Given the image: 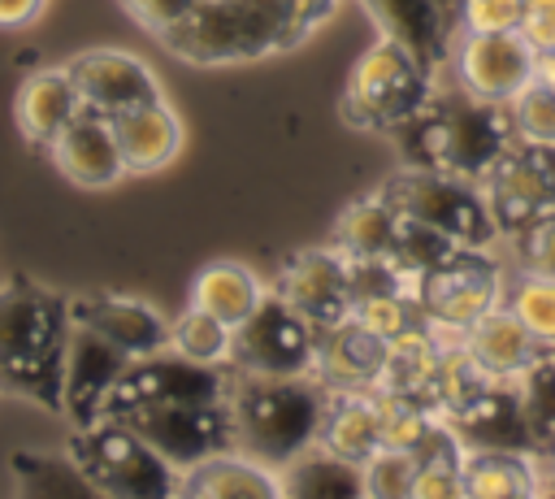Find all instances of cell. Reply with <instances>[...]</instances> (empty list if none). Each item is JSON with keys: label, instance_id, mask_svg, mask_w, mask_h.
Segmentation results:
<instances>
[{"label": "cell", "instance_id": "6da1fadb", "mask_svg": "<svg viewBox=\"0 0 555 499\" xmlns=\"http://www.w3.org/2000/svg\"><path fill=\"white\" fill-rule=\"evenodd\" d=\"M338 0H199L160 43L191 65H238L304 43Z\"/></svg>", "mask_w": 555, "mask_h": 499}, {"label": "cell", "instance_id": "7a4b0ae2", "mask_svg": "<svg viewBox=\"0 0 555 499\" xmlns=\"http://www.w3.org/2000/svg\"><path fill=\"white\" fill-rule=\"evenodd\" d=\"M408 165L442 169L468 182H486L516 130L507 104H490L464 87H434L429 104L395 130Z\"/></svg>", "mask_w": 555, "mask_h": 499}, {"label": "cell", "instance_id": "3957f363", "mask_svg": "<svg viewBox=\"0 0 555 499\" xmlns=\"http://www.w3.org/2000/svg\"><path fill=\"white\" fill-rule=\"evenodd\" d=\"M69 299L13 278L0 286V386L61 412L65 343H69Z\"/></svg>", "mask_w": 555, "mask_h": 499}, {"label": "cell", "instance_id": "277c9868", "mask_svg": "<svg viewBox=\"0 0 555 499\" xmlns=\"http://www.w3.org/2000/svg\"><path fill=\"white\" fill-rule=\"evenodd\" d=\"M325 408V386L312 373L295 378H264L230 369V417L238 447L273 469L295 460L304 447L317 443Z\"/></svg>", "mask_w": 555, "mask_h": 499}, {"label": "cell", "instance_id": "5b68a950", "mask_svg": "<svg viewBox=\"0 0 555 499\" xmlns=\"http://www.w3.org/2000/svg\"><path fill=\"white\" fill-rule=\"evenodd\" d=\"M65 456L87 477L95 495L113 499H169L182 486V469L169 464L147 438H139L126 421L74 425Z\"/></svg>", "mask_w": 555, "mask_h": 499}, {"label": "cell", "instance_id": "8992f818", "mask_svg": "<svg viewBox=\"0 0 555 499\" xmlns=\"http://www.w3.org/2000/svg\"><path fill=\"white\" fill-rule=\"evenodd\" d=\"M438 87V74L408 52L399 39L377 35L351 65L347 91H343V117L360 130H399L408 117H416Z\"/></svg>", "mask_w": 555, "mask_h": 499}, {"label": "cell", "instance_id": "52a82bcc", "mask_svg": "<svg viewBox=\"0 0 555 499\" xmlns=\"http://www.w3.org/2000/svg\"><path fill=\"white\" fill-rule=\"evenodd\" d=\"M377 191H382L403 217H412V221L438 230V234L451 239L455 247L490 252V247L503 239L481 182H468V178H455V174H442V169L408 165V169H399V174H395L386 187H377Z\"/></svg>", "mask_w": 555, "mask_h": 499}, {"label": "cell", "instance_id": "ba28073f", "mask_svg": "<svg viewBox=\"0 0 555 499\" xmlns=\"http://www.w3.org/2000/svg\"><path fill=\"white\" fill-rule=\"evenodd\" d=\"M412 299L425 325L442 334H464L477 317L503 304V273L490 260V252L455 247L447 260L412 278Z\"/></svg>", "mask_w": 555, "mask_h": 499}, {"label": "cell", "instance_id": "9c48e42d", "mask_svg": "<svg viewBox=\"0 0 555 499\" xmlns=\"http://www.w3.org/2000/svg\"><path fill=\"white\" fill-rule=\"evenodd\" d=\"M212 399H230V364H199L178 351H156L121 369V378L104 399L100 421L104 417L121 421L126 412L152 404H212Z\"/></svg>", "mask_w": 555, "mask_h": 499}, {"label": "cell", "instance_id": "30bf717a", "mask_svg": "<svg viewBox=\"0 0 555 499\" xmlns=\"http://www.w3.org/2000/svg\"><path fill=\"white\" fill-rule=\"evenodd\" d=\"M317 356V325L295 312L278 291H264L256 312L234 325L230 369L238 373H264V378H295L312 373Z\"/></svg>", "mask_w": 555, "mask_h": 499}, {"label": "cell", "instance_id": "8fae6325", "mask_svg": "<svg viewBox=\"0 0 555 499\" xmlns=\"http://www.w3.org/2000/svg\"><path fill=\"white\" fill-rule=\"evenodd\" d=\"M486 200L503 239H520L546 213H555V143L512 139L499 165L486 174Z\"/></svg>", "mask_w": 555, "mask_h": 499}, {"label": "cell", "instance_id": "7c38bea8", "mask_svg": "<svg viewBox=\"0 0 555 499\" xmlns=\"http://www.w3.org/2000/svg\"><path fill=\"white\" fill-rule=\"evenodd\" d=\"M121 421L139 438H147L178 469H191L204 456H217V451L238 447L230 399H212V404H152V408L126 412Z\"/></svg>", "mask_w": 555, "mask_h": 499}, {"label": "cell", "instance_id": "4fadbf2b", "mask_svg": "<svg viewBox=\"0 0 555 499\" xmlns=\"http://www.w3.org/2000/svg\"><path fill=\"white\" fill-rule=\"evenodd\" d=\"M455 78L490 104H512L538 78V48L520 30H464L455 48Z\"/></svg>", "mask_w": 555, "mask_h": 499}, {"label": "cell", "instance_id": "5bb4252c", "mask_svg": "<svg viewBox=\"0 0 555 499\" xmlns=\"http://www.w3.org/2000/svg\"><path fill=\"white\" fill-rule=\"evenodd\" d=\"M269 291H278L295 312H304L317 334L351 317V265L334 243L295 252Z\"/></svg>", "mask_w": 555, "mask_h": 499}, {"label": "cell", "instance_id": "9a60e30c", "mask_svg": "<svg viewBox=\"0 0 555 499\" xmlns=\"http://www.w3.org/2000/svg\"><path fill=\"white\" fill-rule=\"evenodd\" d=\"M130 364V356L121 347H113L104 334L87 330V325H69V343H65V378H61V412L74 425H95L104 412V399L113 391V382L121 378V369Z\"/></svg>", "mask_w": 555, "mask_h": 499}, {"label": "cell", "instance_id": "2e32d148", "mask_svg": "<svg viewBox=\"0 0 555 499\" xmlns=\"http://www.w3.org/2000/svg\"><path fill=\"white\" fill-rule=\"evenodd\" d=\"M69 78L78 87V100L82 108H95L104 117L130 108V104H143V100H156L160 95V82L156 74L130 56V52H117V48H91L82 56H74L69 65Z\"/></svg>", "mask_w": 555, "mask_h": 499}, {"label": "cell", "instance_id": "e0dca14e", "mask_svg": "<svg viewBox=\"0 0 555 499\" xmlns=\"http://www.w3.org/2000/svg\"><path fill=\"white\" fill-rule=\"evenodd\" d=\"M390 343L360 325L356 317H343L338 325L317 334V356H312V378L325 391H377L382 369H386Z\"/></svg>", "mask_w": 555, "mask_h": 499}, {"label": "cell", "instance_id": "ac0fdd59", "mask_svg": "<svg viewBox=\"0 0 555 499\" xmlns=\"http://www.w3.org/2000/svg\"><path fill=\"white\" fill-rule=\"evenodd\" d=\"M69 321L104 334L130 360L169 351V321L152 304L130 299V295H74L69 299Z\"/></svg>", "mask_w": 555, "mask_h": 499}, {"label": "cell", "instance_id": "d6986e66", "mask_svg": "<svg viewBox=\"0 0 555 499\" xmlns=\"http://www.w3.org/2000/svg\"><path fill=\"white\" fill-rule=\"evenodd\" d=\"M52 165L74 182V187H113L126 174L113 117L95 108H78V117L48 143Z\"/></svg>", "mask_w": 555, "mask_h": 499}, {"label": "cell", "instance_id": "ffe728a7", "mask_svg": "<svg viewBox=\"0 0 555 499\" xmlns=\"http://www.w3.org/2000/svg\"><path fill=\"white\" fill-rule=\"evenodd\" d=\"M447 421L455 425L464 447H503V451H533L538 456L512 382H486L468 404L447 412Z\"/></svg>", "mask_w": 555, "mask_h": 499}, {"label": "cell", "instance_id": "44dd1931", "mask_svg": "<svg viewBox=\"0 0 555 499\" xmlns=\"http://www.w3.org/2000/svg\"><path fill=\"white\" fill-rule=\"evenodd\" d=\"M460 343H464L468 360H473L490 382H516L520 369L546 347V343H538V338L525 330V321H520L507 304H494L486 317H477V321L460 334Z\"/></svg>", "mask_w": 555, "mask_h": 499}, {"label": "cell", "instance_id": "7402d4cb", "mask_svg": "<svg viewBox=\"0 0 555 499\" xmlns=\"http://www.w3.org/2000/svg\"><path fill=\"white\" fill-rule=\"evenodd\" d=\"M178 495L191 499H278L282 495V473L256 456H247L243 447L204 456L199 464L182 469V486Z\"/></svg>", "mask_w": 555, "mask_h": 499}, {"label": "cell", "instance_id": "603a6c76", "mask_svg": "<svg viewBox=\"0 0 555 499\" xmlns=\"http://www.w3.org/2000/svg\"><path fill=\"white\" fill-rule=\"evenodd\" d=\"M113 135H117L126 174H156L182 148V121L160 95L113 113Z\"/></svg>", "mask_w": 555, "mask_h": 499}, {"label": "cell", "instance_id": "cb8c5ba5", "mask_svg": "<svg viewBox=\"0 0 555 499\" xmlns=\"http://www.w3.org/2000/svg\"><path fill=\"white\" fill-rule=\"evenodd\" d=\"M382 35L416 52L434 74L451 61V13L438 0H364Z\"/></svg>", "mask_w": 555, "mask_h": 499}, {"label": "cell", "instance_id": "d4e9b609", "mask_svg": "<svg viewBox=\"0 0 555 499\" xmlns=\"http://www.w3.org/2000/svg\"><path fill=\"white\" fill-rule=\"evenodd\" d=\"M82 100H78V87L69 78V69H39L30 74L22 87H17V130L35 143V148H48L74 117H78Z\"/></svg>", "mask_w": 555, "mask_h": 499}, {"label": "cell", "instance_id": "484cf974", "mask_svg": "<svg viewBox=\"0 0 555 499\" xmlns=\"http://www.w3.org/2000/svg\"><path fill=\"white\" fill-rule=\"evenodd\" d=\"M317 443L356 460V464H364L382 447V421H377L373 391H325Z\"/></svg>", "mask_w": 555, "mask_h": 499}, {"label": "cell", "instance_id": "4316f807", "mask_svg": "<svg viewBox=\"0 0 555 499\" xmlns=\"http://www.w3.org/2000/svg\"><path fill=\"white\" fill-rule=\"evenodd\" d=\"M399 234H403V213L382 191H373L343 208L334 226V247L351 260H390L399 247Z\"/></svg>", "mask_w": 555, "mask_h": 499}, {"label": "cell", "instance_id": "83f0119b", "mask_svg": "<svg viewBox=\"0 0 555 499\" xmlns=\"http://www.w3.org/2000/svg\"><path fill=\"white\" fill-rule=\"evenodd\" d=\"M278 473H282V495L291 499H360L364 495V469L321 443L304 447Z\"/></svg>", "mask_w": 555, "mask_h": 499}, {"label": "cell", "instance_id": "f1b7e54d", "mask_svg": "<svg viewBox=\"0 0 555 499\" xmlns=\"http://www.w3.org/2000/svg\"><path fill=\"white\" fill-rule=\"evenodd\" d=\"M464 495L468 499H520L538 495V456L503 447H468L464 456Z\"/></svg>", "mask_w": 555, "mask_h": 499}, {"label": "cell", "instance_id": "f546056e", "mask_svg": "<svg viewBox=\"0 0 555 499\" xmlns=\"http://www.w3.org/2000/svg\"><path fill=\"white\" fill-rule=\"evenodd\" d=\"M264 291L269 286L247 265H238V260H212V265H204L195 273L191 304L204 308V312H212V317H221L225 325H243L256 312V304L264 299Z\"/></svg>", "mask_w": 555, "mask_h": 499}, {"label": "cell", "instance_id": "4dcf8cb0", "mask_svg": "<svg viewBox=\"0 0 555 499\" xmlns=\"http://www.w3.org/2000/svg\"><path fill=\"white\" fill-rule=\"evenodd\" d=\"M230 347H234V325H225L221 317L186 304V312L178 321H169V351L199 360V364H230Z\"/></svg>", "mask_w": 555, "mask_h": 499}, {"label": "cell", "instance_id": "1f68e13d", "mask_svg": "<svg viewBox=\"0 0 555 499\" xmlns=\"http://www.w3.org/2000/svg\"><path fill=\"white\" fill-rule=\"evenodd\" d=\"M503 304L525 321V330L538 343L555 347V278L525 269L503 286Z\"/></svg>", "mask_w": 555, "mask_h": 499}, {"label": "cell", "instance_id": "d6a6232c", "mask_svg": "<svg viewBox=\"0 0 555 499\" xmlns=\"http://www.w3.org/2000/svg\"><path fill=\"white\" fill-rule=\"evenodd\" d=\"M373 399H377V421H382V447H403V451H412L421 438H425V430L434 425V417L438 412H429L416 395H403V391H373Z\"/></svg>", "mask_w": 555, "mask_h": 499}, {"label": "cell", "instance_id": "836d02e7", "mask_svg": "<svg viewBox=\"0 0 555 499\" xmlns=\"http://www.w3.org/2000/svg\"><path fill=\"white\" fill-rule=\"evenodd\" d=\"M13 477L26 495H87V477L74 469V460H52L39 451H13Z\"/></svg>", "mask_w": 555, "mask_h": 499}, {"label": "cell", "instance_id": "e575fe53", "mask_svg": "<svg viewBox=\"0 0 555 499\" xmlns=\"http://www.w3.org/2000/svg\"><path fill=\"white\" fill-rule=\"evenodd\" d=\"M351 317L360 325H369L373 334H382L386 343L408 334L412 325H421V308L412 299V291H386V295H360L351 299Z\"/></svg>", "mask_w": 555, "mask_h": 499}, {"label": "cell", "instance_id": "d590c367", "mask_svg": "<svg viewBox=\"0 0 555 499\" xmlns=\"http://www.w3.org/2000/svg\"><path fill=\"white\" fill-rule=\"evenodd\" d=\"M364 495L373 499H412V477H416V456L403 447H377L364 464Z\"/></svg>", "mask_w": 555, "mask_h": 499}, {"label": "cell", "instance_id": "8d00e7d4", "mask_svg": "<svg viewBox=\"0 0 555 499\" xmlns=\"http://www.w3.org/2000/svg\"><path fill=\"white\" fill-rule=\"evenodd\" d=\"M512 130L516 139H538V143H555V87L533 78L512 104H507Z\"/></svg>", "mask_w": 555, "mask_h": 499}, {"label": "cell", "instance_id": "74e56055", "mask_svg": "<svg viewBox=\"0 0 555 499\" xmlns=\"http://www.w3.org/2000/svg\"><path fill=\"white\" fill-rule=\"evenodd\" d=\"M525 0H464L460 4V26L464 30H520Z\"/></svg>", "mask_w": 555, "mask_h": 499}, {"label": "cell", "instance_id": "f35d334b", "mask_svg": "<svg viewBox=\"0 0 555 499\" xmlns=\"http://www.w3.org/2000/svg\"><path fill=\"white\" fill-rule=\"evenodd\" d=\"M126 4V13L143 26V30H152L156 39L169 30V26H178L199 0H121Z\"/></svg>", "mask_w": 555, "mask_h": 499}, {"label": "cell", "instance_id": "ab89813d", "mask_svg": "<svg viewBox=\"0 0 555 499\" xmlns=\"http://www.w3.org/2000/svg\"><path fill=\"white\" fill-rule=\"evenodd\" d=\"M516 243L525 247V269L555 278V213H546L538 226H529Z\"/></svg>", "mask_w": 555, "mask_h": 499}, {"label": "cell", "instance_id": "60d3db41", "mask_svg": "<svg viewBox=\"0 0 555 499\" xmlns=\"http://www.w3.org/2000/svg\"><path fill=\"white\" fill-rule=\"evenodd\" d=\"M460 495H464V469L416 464V477H412V499H460Z\"/></svg>", "mask_w": 555, "mask_h": 499}, {"label": "cell", "instance_id": "b9f144b4", "mask_svg": "<svg viewBox=\"0 0 555 499\" xmlns=\"http://www.w3.org/2000/svg\"><path fill=\"white\" fill-rule=\"evenodd\" d=\"M520 35H525L538 52H551V48H555V0H525Z\"/></svg>", "mask_w": 555, "mask_h": 499}, {"label": "cell", "instance_id": "7bdbcfd3", "mask_svg": "<svg viewBox=\"0 0 555 499\" xmlns=\"http://www.w3.org/2000/svg\"><path fill=\"white\" fill-rule=\"evenodd\" d=\"M43 13V0H0V30L30 26Z\"/></svg>", "mask_w": 555, "mask_h": 499}, {"label": "cell", "instance_id": "ee69618b", "mask_svg": "<svg viewBox=\"0 0 555 499\" xmlns=\"http://www.w3.org/2000/svg\"><path fill=\"white\" fill-rule=\"evenodd\" d=\"M538 78L555 87V48L551 52H538Z\"/></svg>", "mask_w": 555, "mask_h": 499}, {"label": "cell", "instance_id": "f6af8a7d", "mask_svg": "<svg viewBox=\"0 0 555 499\" xmlns=\"http://www.w3.org/2000/svg\"><path fill=\"white\" fill-rule=\"evenodd\" d=\"M438 4H442L447 13H460V4H464V0H438Z\"/></svg>", "mask_w": 555, "mask_h": 499}, {"label": "cell", "instance_id": "bcb514c9", "mask_svg": "<svg viewBox=\"0 0 555 499\" xmlns=\"http://www.w3.org/2000/svg\"><path fill=\"white\" fill-rule=\"evenodd\" d=\"M546 456H555V447H551V451H546Z\"/></svg>", "mask_w": 555, "mask_h": 499}]
</instances>
